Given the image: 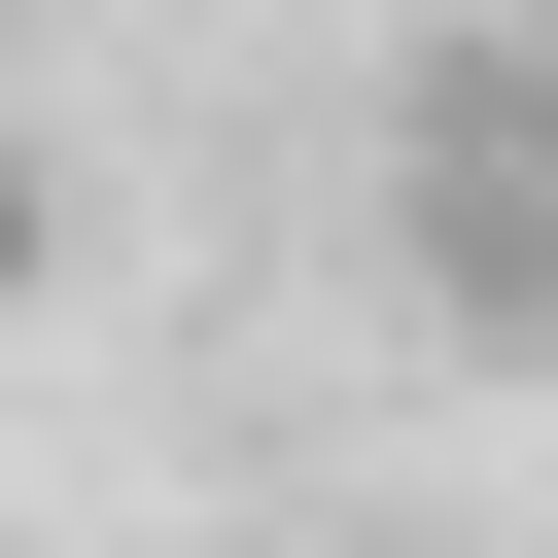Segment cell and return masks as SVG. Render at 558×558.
<instances>
[{
    "label": "cell",
    "instance_id": "1",
    "mask_svg": "<svg viewBox=\"0 0 558 558\" xmlns=\"http://www.w3.org/2000/svg\"><path fill=\"white\" fill-rule=\"evenodd\" d=\"M0 314H35V174H0Z\"/></svg>",
    "mask_w": 558,
    "mask_h": 558
}]
</instances>
